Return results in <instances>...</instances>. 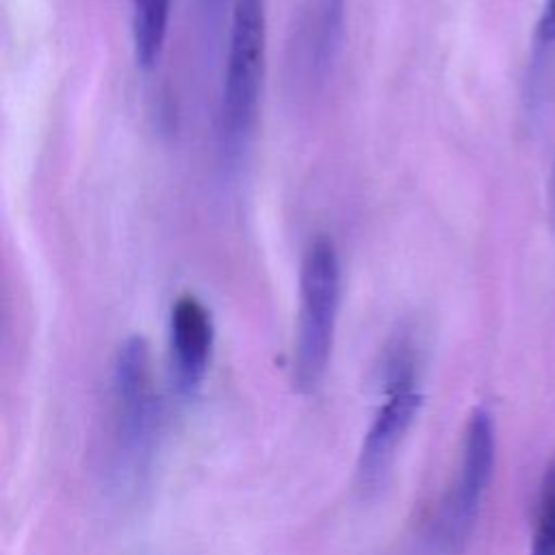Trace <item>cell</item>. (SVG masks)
I'll return each instance as SVG.
<instances>
[{"label": "cell", "instance_id": "6da1fadb", "mask_svg": "<svg viewBox=\"0 0 555 555\" xmlns=\"http://www.w3.org/2000/svg\"><path fill=\"white\" fill-rule=\"evenodd\" d=\"M340 310V262L327 236H317L301 262L299 314L293 379L301 392H314L327 373Z\"/></svg>", "mask_w": 555, "mask_h": 555}, {"label": "cell", "instance_id": "7a4b0ae2", "mask_svg": "<svg viewBox=\"0 0 555 555\" xmlns=\"http://www.w3.org/2000/svg\"><path fill=\"white\" fill-rule=\"evenodd\" d=\"M113 438L117 473L137 477L145 470L158 429V395L152 373L150 345L128 336L113 360Z\"/></svg>", "mask_w": 555, "mask_h": 555}, {"label": "cell", "instance_id": "3957f363", "mask_svg": "<svg viewBox=\"0 0 555 555\" xmlns=\"http://www.w3.org/2000/svg\"><path fill=\"white\" fill-rule=\"evenodd\" d=\"M421 403L416 362L408 336H399L384 362V401L371 418L358 451L356 477L364 490L377 488L386 479Z\"/></svg>", "mask_w": 555, "mask_h": 555}, {"label": "cell", "instance_id": "277c9868", "mask_svg": "<svg viewBox=\"0 0 555 555\" xmlns=\"http://www.w3.org/2000/svg\"><path fill=\"white\" fill-rule=\"evenodd\" d=\"M267 61L264 0H234L219 121L228 143L245 139L258 117Z\"/></svg>", "mask_w": 555, "mask_h": 555}, {"label": "cell", "instance_id": "5b68a950", "mask_svg": "<svg viewBox=\"0 0 555 555\" xmlns=\"http://www.w3.org/2000/svg\"><path fill=\"white\" fill-rule=\"evenodd\" d=\"M345 35V0H308L288 43L291 80L299 89H317L332 72Z\"/></svg>", "mask_w": 555, "mask_h": 555}, {"label": "cell", "instance_id": "8992f818", "mask_svg": "<svg viewBox=\"0 0 555 555\" xmlns=\"http://www.w3.org/2000/svg\"><path fill=\"white\" fill-rule=\"evenodd\" d=\"M494 470V427L488 410H473L462 447L455 483L442 503L440 527L449 535H462L473 522Z\"/></svg>", "mask_w": 555, "mask_h": 555}, {"label": "cell", "instance_id": "52a82bcc", "mask_svg": "<svg viewBox=\"0 0 555 555\" xmlns=\"http://www.w3.org/2000/svg\"><path fill=\"white\" fill-rule=\"evenodd\" d=\"M212 340L215 327L208 308L193 295L178 297L169 317V349L171 375L180 395L193 397L202 388Z\"/></svg>", "mask_w": 555, "mask_h": 555}, {"label": "cell", "instance_id": "ba28073f", "mask_svg": "<svg viewBox=\"0 0 555 555\" xmlns=\"http://www.w3.org/2000/svg\"><path fill=\"white\" fill-rule=\"evenodd\" d=\"M132 41L141 67H154L167 37L171 0H130Z\"/></svg>", "mask_w": 555, "mask_h": 555}, {"label": "cell", "instance_id": "9c48e42d", "mask_svg": "<svg viewBox=\"0 0 555 555\" xmlns=\"http://www.w3.org/2000/svg\"><path fill=\"white\" fill-rule=\"evenodd\" d=\"M531 555H555V470L548 475L542 490Z\"/></svg>", "mask_w": 555, "mask_h": 555}, {"label": "cell", "instance_id": "30bf717a", "mask_svg": "<svg viewBox=\"0 0 555 555\" xmlns=\"http://www.w3.org/2000/svg\"><path fill=\"white\" fill-rule=\"evenodd\" d=\"M540 33H542L544 39L555 41V0L546 2L544 15H542V22H540Z\"/></svg>", "mask_w": 555, "mask_h": 555}, {"label": "cell", "instance_id": "8fae6325", "mask_svg": "<svg viewBox=\"0 0 555 555\" xmlns=\"http://www.w3.org/2000/svg\"><path fill=\"white\" fill-rule=\"evenodd\" d=\"M223 4H225V0H202V9H204V15H206V20L212 24V22H217L219 17H221V13H223Z\"/></svg>", "mask_w": 555, "mask_h": 555}]
</instances>
